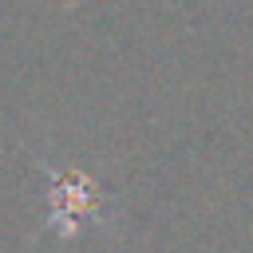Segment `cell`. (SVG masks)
Returning a JSON list of instances; mask_svg holds the SVG:
<instances>
[{
	"instance_id": "6da1fadb",
	"label": "cell",
	"mask_w": 253,
	"mask_h": 253,
	"mask_svg": "<svg viewBox=\"0 0 253 253\" xmlns=\"http://www.w3.org/2000/svg\"><path fill=\"white\" fill-rule=\"evenodd\" d=\"M103 206L99 186L79 174V170H47V217L43 233L47 237H75L87 217H95Z\"/></svg>"
}]
</instances>
